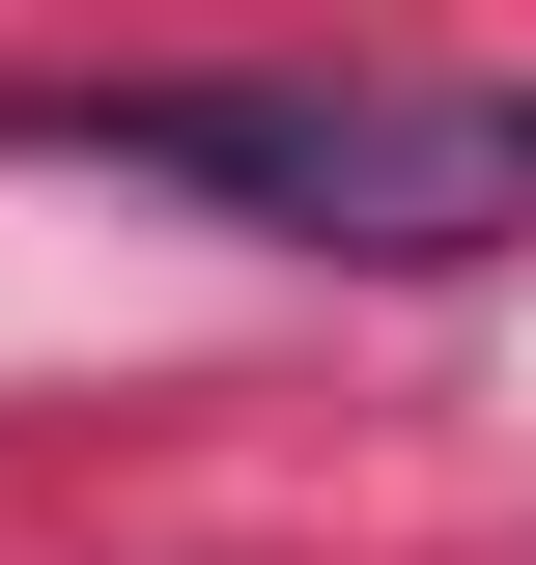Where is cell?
Returning <instances> with one entry per match:
<instances>
[{"label": "cell", "mask_w": 536, "mask_h": 565, "mask_svg": "<svg viewBox=\"0 0 536 565\" xmlns=\"http://www.w3.org/2000/svg\"><path fill=\"white\" fill-rule=\"evenodd\" d=\"M29 141H85L141 199H226L282 255H480V199H536V141L424 114V85H57Z\"/></svg>", "instance_id": "cell-1"}, {"label": "cell", "mask_w": 536, "mask_h": 565, "mask_svg": "<svg viewBox=\"0 0 536 565\" xmlns=\"http://www.w3.org/2000/svg\"><path fill=\"white\" fill-rule=\"evenodd\" d=\"M508 141H536V114H508Z\"/></svg>", "instance_id": "cell-2"}]
</instances>
